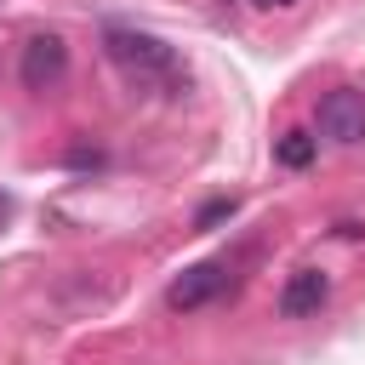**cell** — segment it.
Instances as JSON below:
<instances>
[{
    "label": "cell",
    "instance_id": "cell-1",
    "mask_svg": "<svg viewBox=\"0 0 365 365\" xmlns=\"http://www.w3.org/2000/svg\"><path fill=\"white\" fill-rule=\"evenodd\" d=\"M103 51H108V63L125 74V86H137V91L177 97V91L188 86V68L177 63V51H171L160 34H143V29H108V34H103Z\"/></svg>",
    "mask_w": 365,
    "mask_h": 365
},
{
    "label": "cell",
    "instance_id": "cell-2",
    "mask_svg": "<svg viewBox=\"0 0 365 365\" xmlns=\"http://www.w3.org/2000/svg\"><path fill=\"white\" fill-rule=\"evenodd\" d=\"M17 74H23V86L29 91H57L63 86V74H68V40L63 34H29L23 40V57H17Z\"/></svg>",
    "mask_w": 365,
    "mask_h": 365
},
{
    "label": "cell",
    "instance_id": "cell-3",
    "mask_svg": "<svg viewBox=\"0 0 365 365\" xmlns=\"http://www.w3.org/2000/svg\"><path fill=\"white\" fill-rule=\"evenodd\" d=\"M319 131H325L336 148L365 143V91H359V86L325 91V97H319Z\"/></svg>",
    "mask_w": 365,
    "mask_h": 365
},
{
    "label": "cell",
    "instance_id": "cell-4",
    "mask_svg": "<svg viewBox=\"0 0 365 365\" xmlns=\"http://www.w3.org/2000/svg\"><path fill=\"white\" fill-rule=\"evenodd\" d=\"M222 285H228V268H222V262H194V268H182V274L165 285V308H177V314L205 308L211 297H222Z\"/></svg>",
    "mask_w": 365,
    "mask_h": 365
},
{
    "label": "cell",
    "instance_id": "cell-5",
    "mask_svg": "<svg viewBox=\"0 0 365 365\" xmlns=\"http://www.w3.org/2000/svg\"><path fill=\"white\" fill-rule=\"evenodd\" d=\"M331 297V279L319 268H297L285 285H279V314L285 319H302V314H319V302Z\"/></svg>",
    "mask_w": 365,
    "mask_h": 365
},
{
    "label": "cell",
    "instance_id": "cell-6",
    "mask_svg": "<svg viewBox=\"0 0 365 365\" xmlns=\"http://www.w3.org/2000/svg\"><path fill=\"white\" fill-rule=\"evenodd\" d=\"M308 160H314V137H308V131H285V137H279V165L302 171Z\"/></svg>",
    "mask_w": 365,
    "mask_h": 365
},
{
    "label": "cell",
    "instance_id": "cell-7",
    "mask_svg": "<svg viewBox=\"0 0 365 365\" xmlns=\"http://www.w3.org/2000/svg\"><path fill=\"white\" fill-rule=\"evenodd\" d=\"M228 217H234V194H228V200H211V205H200L194 228H217V222H228Z\"/></svg>",
    "mask_w": 365,
    "mask_h": 365
},
{
    "label": "cell",
    "instance_id": "cell-8",
    "mask_svg": "<svg viewBox=\"0 0 365 365\" xmlns=\"http://www.w3.org/2000/svg\"><path fill=\"white\" fill-rule=\"evenodd\" d=\"M68 165H103L97 148H68Z\"/></svg>",
    "mask_w": 365,
    "mask_h": 365
},
{
    "label": "cell",
    "instance_id": "cell-9",
    "mask_svg": "<svg viewBox=\"0 0 365 365\" xmlns=\"http://www.w3.org/2000/svg\"><path fill=\"white\" fill-rule=\"evenodd\" d=\"M336 234L342 240H365V222H336Z\"/></svg>",
    "mask_w": 365,
    "mask_h": 365
},
{
    "label": "cell",
    "instance_id": "cell-10",
    "mask_svg": "<svg viewBox=\"0 0 365 365\" xmlns=\"http://www.w3.org/2000/svg\"><path fill=\"white\" fill-rule=\"evenodd\" d=\"M251 6H262V11H274V6H279V11H291L297 0H251Z\"/></svg>",
    "mask_w": 365,
    "mask_h": 365
},
{
    "label": "cell",
    "instance_id": "cell-11",
    "mask_svg": "<svg viewBox=\"0 0 365 365\" xmlns=\"http://www.w3.org/2000/svg\"><path fill=\"white\" fill-rule=\"evenodd\" d=\"M0 217H6V194H0Z\"/></svg>",
    "mask_w": 365,
    "mask_h": 365
}]
</instances>
